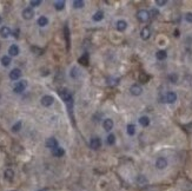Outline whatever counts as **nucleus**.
<instances>
[{"mask_svg": "<svg viewBox=\"0 0 192 191\" xmlns=\"http://www.w3.org/2000/svg\"><path fill=\"white\" fill-rule=\"evenodd\" d=\"M141 39H144V40H147L149 38H150V35H151V30L149 28V27H144L143 30H141Z\"/></svg>", "mask_w": 192, "mask_h": 191, "instance_id": "nucleus-11", "label": "nucleus"}, {"mask_svg": "<svg viewBox=\"0 0 192 191\" xmlns=\"http://www.w3.org/2000/svg\"><path fill=\"white\" fill-rule=\"evenodd\" d=\"M52 153H53V156H56V157H61L64 153H65V151H64V149L63 148H56V149H53L52 150Z\"/></svg>", "mask_w": 192, "mask_h": 191, "instance_id": "nucleus-15", "label": "nucleus"}, {"mask_svg": "<svg viewBox=\"0 0 192 191\" xmlns=\"http://www.w3.org/2000/svg\"><path fill=\"white\" fill-rule=\"evenodd\" d=\"M59 95L63 98V100L69 105V109H70L71 105H72V95H71V92L67 89H63V90L59 91Z\"/></svg>", "mask_w": 192, "mask_h": 191, "instance_id": "nucleus-1", "label": "nucleus"}, {"mask_svg": "<svg viewBox=\"0 0 192 191\" xmlns=\"http://www.w3.org/2000/svg\"><path fill=\"white\" fill-rule=\"evenodd\" d=\"M139 123H140L141 126H149V124H150V119H149V117L143 116V117H140Z\"/></svg>", "mask_w": 192, "mask_h": 191, "instance_id": "nucleus-19", "label": "nucleus"}, {"mask_svg": "<svg viewBox=\"0 0 192 191\" xmlns=\"http://www.w3.org/2000/svg\"><path fill=\"white\" fill-rule=\"evenodd\" d=\"M127 133H128L130 136H133V135L136 133V126H134L133 124L127 125Z\"/></svg>", "mask_w": 192, "mask_h": 191, "instance_id": "nucleus-25", "label": "nucleus"}, {"mask_svg": "<svg viewBox=\"0 0 192 191\" xmlns=\"http://www.w3.org/2000/svg\"><path fill=\"white\" fill-rule=\"evenodd\" d=\"M156 166H157V169L163 170V169H165V168L167 166V161H166L164 157H159V158L156 161Z\"/></svg>", "mask_w": 192, "mask_h": 191, "instance_id": "nucleus-4", "label": "nucleus"}, {"mask_svg": "<svg viewBox=\"0 0 192 191\" xmlns=\"http://www.w3.org/2000/svg\"><path fill=\"white\" fill-rule=\"evenodd\" d=\"M102 18H104V12L102 11H98V12L95 13V15H93V20L95 21H100Z\"/></svg>", "mask_w": 192, "mask_h": 191, "instance_id": "nucleus-22", "label": "nucleus"}, {"mask_svg": "<svg viewBox=\"0 0 192 191\" xmlns=\"http://www.w3.org/2000/svg\"><path fill=\"white\" fill-rule=\"evenodd\" d=\"M20 76H21V71H20L19 69H14V70H12V71L9 72V78H11L12 80L19 79Z\"/></svg>", "mask_w": 192, "mask_h": 191, "instance_id": "nucleus-8", "label": "nucleus"}, {"mask_svg": "<svg viewBox=\"0 0 192 191\" xmlns=\"http://www.w3.org/2000/svg\"><path fill=\"white\" fill-rule=\"evenodd\" d=\"M126 27H127V22L125 20H119L117 22V30L118 31H125Z\"/></svg>", "mask_w": 192, "mask_h": 191, "instance_id": "nucleus-13", "label": "nucleus"}, {"mask_svg": "<svg viewBox=\"0 0 192 191\" xmlns=\"http://www.w3.org/2000/svg\"><path fill=\"white\" fill-rule=\"evenodd\" d=\"M0 21H1V18H0Z\"/></svg>", "mask_w": 192, "mask_h": 191, "instance_id": "nucleus-41", "label": "nucleus"}, {"mask_svg": "<svg viewBox=\"0 0 192 191\" xmlns=\"http://www.w3.org/2000/svg\"><path fill=\"white\" fill-rule=\"evenodd\" d=\"M39 191H47V190H45V189H43V190H39Z\"/></svg>", "mask_w": 192, "mask_h": 191, "instance_id": "nucleus-40", "label": "nucleus"}, {"mask_svg": "<svg viewBox=\"0 0 192 191\" xmlns=\"http://www.w3.org/2000/svg\"><path fill=\"white\" fill-rule=\"evenodd\" d=\"M9 34H11V30H9L8 27H6V26H5V27H2V28L0 30V35H1V37L7 38Z\"/></svg>", "mask_w": 192, "mask_h": 191, "instance_id": "nucleus-18", "label": "nucleus"}, {"mask_svg": "<svg viewBox=\"0 0 192 191\" xmlns=\"http://www.w3.org/2000/svg\"><path fill=\"white\" fill-rule=\"evenodd\" d=\"M175 37H179V31L178 30L175 31Z\"/></svg>", "mask_w": 192, "mask_h": 191, "instance_id": "nucleus-38", "label": "nucleus"}, {"mask_svg": "<svg viewBox=\"0 0 192 191\" xmlns=\"http://www.w3.org/2000/svg\"><path fill=\"white\" fill-rule=\"evenodd\" d=\"M1 64H2L4 66H8V65L11 64V58H9L8 56H4V57L1 58Z\"/></svg>", "mask_w": 192, "mask_h": 191, "instance_id": "nucleus-23", "label": "nucleus"}, {"mask_svg": "<svg viewBox=\"0 0 192 191\" xmlns=\"http://www.w3.org/2000/svg\"><path fill=\"white\" fill-rule=\"evenodd\" d=\"M169 80L171 82V83H177V80H178V76L176 75V73H171L170 76H169Z\"/></svg>", "mask_w": 192, "mask_h": 191, "instance_id": "nucleus-28", "label": "nucleus"}, {"mask_svg": "<svg viewBox=\"0 0 192 191\" xmlns=\"http://www.w3.org/2000/svg\"><path fill=\"white\" fill-rule=\"evenodd\" d=\"M137 182H138V183H146V179H145V177L140 176V177L137 179Z\"/></svg>", "mask_w": 192, "mask_h": 191, "instance_id": "nucleus-36", "label": "nucleus"}, {"mask_svg": "<svg viewBox=\"0 0 192 191\" xmlns=\"http://www.w3.org/2000/svg\"><path fill=\"white\" fill-rule=\"evenodd\" d=\"M186 127H190V129H189V130H190V131H192V124H190V125H188V126H186Z\"/></svg>", "mask_w": 192, "mask_h": 191, "instance_id": "nucleus-39", "label": "nucleus"}, {"mask_svg": "<svg viewBox=\"0 0 192 191\" xmlns=\"http://www.w3.org/2000/svg\"><path fill=\"white\" fill-rule=\"evenodd\" d=\"M8 53L11 56H18L19 54V48L17 45H12L9 48H8Z\"/></svg>", "mask_w": 192, "mask_h": 191, "instance_id": "nucleus-17", "label": "nucleus"}, {"mask_svg": "<svg viewBox=\"0 0 192 191\" xmlns=\"http://www.w3.org/2000/svg\"><path fill=\"white\" fill-rule=\"evenodd\" d=\"M165 100L167 101V103H170V104H172V103H175L176 100H177V95L175 93V92H169L166 97H165Z\"/></svg>", "mask_w": 192, "mask_h": 191, "instance_id": "nucleus-12", "label": "nucleus"}, {"mask_svg": "<svg viewBox=\"0 0 192 191\" xmlns=\"http://www.w3.org/2000/svg\"><path fill=\"white\" fill-rule=\"evenodd\" d=\"M73 6H74L76 8H80V7L84 6V1H82V0H76V1H73Z\"/></svg>", "mask_w": 192, "mask_h": 191, "instance_id": "nucleus-29", "label": "nucleus"}, {"mask_svg": "<svg viewBox=\"0 0 192 191\" xmlns=\"http://www.w3.org/2000/svg\"><path fill=\"white\" fill-rule=\"evenodd\" d=\"M33 15H34V12H33V9H32L31 7L25 8V9L22 11V17H24V19H26V20L32 19V18H33Z\"/></svg>", "mask_w": 192, "mask_h": 191, "instance_id": "nucleus-5", "label": "nucleus"}, {"mask_svg": "<svg viewBox=\"0 0 192 191\" xmlns=\"http://www.w3.org/2000/svg\"><path fill=\"white\" fill-rule=\"evenodd\" d=\"M46 146L48 148V149H56V148H58V142H57V139L56 138H48L47 140H46Z\"/></svg>", "mask_w": 192, "mask_h": 191, "instance_id": "nucleus-7", "label": "nucleus"}, {"mask_svg": "<svg viewBox=\"0 0 192 191\" xmlns=\"http://www.w3.org/2000/svg\"><path fill=\"white\" fill-rule=\"evenodd\" d=\"M40 4H41L40 0H32L31 1V6H39Z\"/></svg>", "mask_w": 192, "mask_h": 191, "instance_id": "nucleus-32", "label": "nucleus"}, {"mask_svg": "<svg viewBox=\"0 0 192 191\" xmlns=\"http://www.w3.org/2000/svg\"><path fill=\"white\" fill-rule=\"evenodd\" d=\"M53 101H54V99H53V97H51V96H44V97L41 98V104H43L44 106H51V105L53 104Z\"/></svg>", "mask_w": 192, "mask_h": 191, "instance_id": "nucleus-6", "label": "nucleus"}, {"mask_svg": "<svg viewBox=\"0 0 192 191\" xmlns=\"http://www.w3.org/2000/svg\"><path fill=\"white\" fill-rule=\"evenodd\" d=\"M156 4H157L158 6H164V5H166V1H165V0H157Z\"/></svg>", "mask_w": 192, "mask_h": 191, "instance_id": "nucleus-33", "label": "nucleus"}, {"mask_svg": "<svg viewBox=\"0 0 192 191\" xmlns=\"http://www.w3.org/2000/svg\"><path fill=\"white\" fill-rule=\"evenodd\" d=\"M102 126H104V129H105L106 131H110V130L113 127V120H112V119H105Z\"/></svg>", "mask_w": 192, "mask_h": 191, "instance_id": "nucleus-14", "label": "nucleus"}, {"mask_svg": "<svg viewBox=\"0 0 192 191\" xmlns=\"http://www.w3.org/2000/svg\"><path fill=\"white\" fill-rule=\"evenodd\" d=\"M151 14H153L152 17H153V18H156V17L158 15V11H156V9H152V11H151Z\"/></svg>", "mask_w": 192, "mask_h": 191, "instance_id": "nucleus-37", "label": "nucleus"}, {"mask_svg": "<svg viewBox=\"0 0 192 191\" xmlns=\"http://www.w3.org/2000/svg\"><path fill=\"white\" fill-rule=\"evenodd\" d=\"M47 24H48V19H47L46 17H40V18L38 19V25H39V26L44 27V26H46Z\"/></svg>", "mask_w": 192, "mask_h": 191, "instance_id": "nucleus-20", "label": "nucleus"}, {"mask_svg": "<svg viewBox=\"0 0 192 191\" xmlns=\"http://www.w3.org/2000/svg\"><path fill=\"white\" fill-rule=\"evenodd\" d=\"M79 61H80V64L87 66V64H89V54H84V56L79 59Z\"/></svg>", "mask_w": 192, "mask_h": 191, "instance_id": "nucleus-26", "label": "nucleus"}, {"mask_svg": "<svg viewBox=\"0 0 192 191\" xmlns=\"http://www.w3.org/2000/svg\"><path fill=\"white\" fill-rule=\"evenodd\" d=\"M100 145H101V140H100L99 138H92L91 142H90V146H91V149H93V150L99 149Z\"/></svg>", "mask_w": 192, "mask_h": 191, "instance_id": "nucleus-9", "label": "nucleus"}, {"mask_svg": "<svg viewBox=\"0 0 192 191\" xmlns=\"http://www.w3.org/2000/svg\"><path fill=\"white\" fill-rule=\"evenodd\" d=\"M32 51H34V52H37V54H41V52H43V51H41L40 48H38V47H34V46L32 47Z\"/></svg>", "mask_w": 192, "mask_h": 191, "instance_id": "nucleus-35", "label": "nucleus"}, {"mask_svg": "<svg viewBox=\"0 0 192 191\" xmlns=\"http://www.w3.org/2000/svg\"><path fill=\"white\" fill-rule=\"evenodd\" d=\"M130 91H131V93L133 96H139V95H141V91H143V90H141V88H140L139 85L136 84V85H132V86H131Z\"/></svg>", "mask_w": 192, "mask_h": 191, "instance_id": "nucleus-10", "label": "nucleus"}, {"mask_svg": "<svg viewBox=\"0 0 192 191\" xmlns=\"http://www.w3.org/2000/svg\"><path fill=\"white\" fill-rule=\"evenodd\" d=\"M185 19H186V21L192 22V13H188V14L185 15Z\"/></svg>", "mask_w": 192, "mask_h": 191, "instance_id": "nucleus-34", "label": "nucleus"}, {"mask_svg": "<svg viewBox=\"0 0 192 191\" xmlns=\"http://www.w3.org/2000/svg\"><path fill=\"white\" fill-rule=\"evenodd\" d=\"M106 142H107V144H108V145L114 144V142H115V137H114V135H108V136H107Z\"/></svg>", "mask_w": 192, "mask_h": 191, "instance_id": "nucleus-27", "label": "nucleus"}, {"mask_svg": "<svg viewBox=\"0 0 192 191\" xmlns=\"http://www.w3.org/2000/svg\"><path fill=\"white\" fill-rule=\"evenodd\" d=\"M13 176H14V172H13V170H11V169H7V170L5 171V178H6V179H8V181H12V179H13Z\"/></svg>", "mask_w": 192, "mask_h": 191, "instance_id": "nucleus-21", "label": "nucleus"}, {"mask_svg": "<svg viewBox=\"0 0 192 191\" xmlns=\"http://www.w3.org/2000/svg\"><path fill=\"white\" fill-rule=\"evenodd\" d=\"M139 79H140L141 83H147V80H149V76L145 75V73H141V75L139 76Z\"/></svg>", "mask_w": 192, "mask_h": 191, "instance_id": "nucleus-31", "label": "nucleus"}, {"mask_svg": "<svg viewBox=\"0 0 192 191\" xmlns=\"http://www.w3.org/2000/svg\"><path fill=\"white\" fill-rule=\"evenodd\" d=\"M20 127H21V122H18L17 124H14V125L12 126V131H13V132H18V131L20 130Z\"/></svg>", "mask_w": 192, "mask_h": 191, "instance_id": "nucleus-30", "label": "nucleus"}, {"mask_svg": "<svg viewBox=\"0 0 192 191\" xmlns=\"http://www.w3.org/2000/svg\"><path fill=\"white\" fill-rule=\"evenodd\" d=\"M137 18H138V20H140L141 22H145V21H147V20L150 19V13H149L147 11H145V9H140V11L137 13Z\"/></svg>", "mask_w": 192, "mask_h": 191, "instance_id": "nucleus-2", "label": "nucleus"}, {"mask_svg": "<svg viewBox=\"0 0 192 191\" xmlns=\"http://www.w3.org/2000/svg\"><path fill=\"white\" fill-rule=\"evenodd\" d=\"M156 57H157V59H158V60H164V59H166L167 53H166V51L160 50V51H158V52L156 53Z\"/></svg>", "mask_w": 192, "mask_h": 191, "instance_id": "nucleus-16", "label": "nucleus"}, {"mask_svg": "<svg viewBox=\"0 0 192 191\" xmlns=\"http://www.w3.org/2000/svg\"><path fill=\"white\" fill-rule=\"evenodd\" d=\"M26 86H27V83H26V80H21V82H18V83L14 85L13 90H14V92H17V93H20V92H22V91L26 89Z\"/></svg>", "mask_w": 192, "mask_h": 191, "instance_id": "nucleus-3", "label": "nucleus"}, {"mask_svg": "<svg viewBox=\"0 0 192 191\" xmlns=\"http://www.w3.org/2000/svg\"><path fill=\"white\" fill-rule=\"evenodd\" d=\"M54 7H56V9L61 11V9L65 7V2H64V1H56V2H54Z\"/></svg>", "mask_w": 192, "mask_h": 191, "instance_id": "nucleus-24", "label": "nucleus"}]
</instances>
